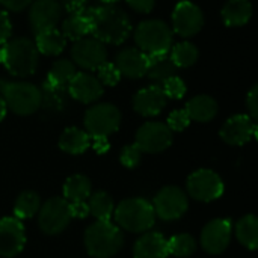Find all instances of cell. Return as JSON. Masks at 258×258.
I'll return each mask as SVG.
<instances>
[{"label": "cell", "instance_id": "cell-1", "mask_svg": "<svg viewBox=\"0 0 258 258\" xmlns=\"http://www.w3.org/2000/svg\"><path fill=\"white\" fill-rule=\"evenodd\" d=\"M83 14L88 18L92 38L101 42L119 45L128 38L132 32L128 15L115 3L91 6L86 8Z\"/></svg>", "mask_w": 258, "mask_h": 258}, {"label": "cell", "instance_id": "cell-2", "mask_svg": "<svg viewBox=\"0 0 258 258\" xmlns=\"http://www.w3.org/2000/svg\"><path fill=\"white\" fill-rule=\"evenodd\" d=\"M86 252L94 258H110L116 255L124 243L121 230L110 221H97L85 231Z\"/></svg>", "mask_w": 258, "mask_h": 258}, {"label": "cell", "instance_id": "cell-3", "mask_svg": "<svg viewBox=\"0 0 258 258\" xmlns=\"http://www.w3.org/2000/svg\"><path fill=\"white\" fill-rule=\"evenodd\" d=\"M38 50L35 42L27 38L8 41L2 48V63L6 71L15 77H27L36 71Z\"/></svg>", "mask_w": 258, "mask_h": 258}, {"label": "cell", "instance_id": "cell-4", "mask_svg": "<svg viewBox=\"0 0 258 258\" xmlns=\"http://www.w3.org/2000/svg\"><path fill=\"white\" fill-rule=\"evenodd\" d=\"M0 97L8 109L21 116L35 113L42 103L41 91L27 82H8L0 79Z\"/></svg>", "mask_w": 258, "mask_h": 258}, {"label": "cell", "instance_id": "cell-5", "mask_svg": "<svg viewBox=\"0 0 258 258\" xmlns=\"http://www.w3.org/2000/svg\"><path fill=\"white\" fill-rule=\"evenodd\" d=\"M115 221L118 227L130 233H145L156 221V213L150 201L144 198H128L115 209Z\"/></svg>", "mask_w": 258, "mask_h": 258}, {"label": "cell", "instance_id": "cell-6", "mask_svg": "<svg viewBox=\"0 0 258 258\" xmlns=\"http://www.w3.org/2000/svg\"><path fill=\"white\" fill-rule=\"evenodd\" d=\"M172 29L160 20L142 21L135 30V41L147 56L166 54L172 47Z\"/></svg>", "mask_w": 258, "mask_h": 258}, {"label": "cell", "instance_id": "cell-7", "mask_svg": "<svg viewBox=\"0 0 258 258\" xmlns=\"http://www.w3.org/2000/svg\"><path fill=\"white\" fill-rule=\"evenodd\" d=\"M119 125L121 112L113 104H95L85 113V127L91 138H107L118 132Z\"/></svg>", "mask_w": 258, "mask_h": 258}, {"label": "cell", "instance_id": "cell-8", "mask_svg": "<svg viewBox=\"0 0 258 258\" xmlns=\"http://www.w3.org/2000/svg\"><path fill=\"white\" fill-rule=\"evenodd\" d=\"M71 219L70 203L65 198H50L42 204V207H39L38 224L41 231L48 236L60 234L68 227Z\"/></svg>", "mask_w": 258, "mask_h": 258}, {"label": "cell", "instance_id": "cell-9", "mask_svg": "<svg viewBox=\"0 0 258 258\" xmlns=\"http://www.w3.org/2000/svg\"><path fill=\"white\" fill-rule=\"evenodd\" d=\"M187 194L203 203H210L222 197L224 181L212 169H198L187 178Z\"/></svg>", "mask_w": 258, "mask_h": 258}, {"label": "cell", "instance_id": "cell-10", "mask_svg": "<svg viewBox=\"0 0 258 258\" xmlns=\"http://www.w3.org/2000/svg\"><path fill=\"white\" fill-rule=\"evenodd\" d=\"M172 144V132L166 124L162 122H145L136 132L135 145L141 150V153H162L169 148Z\"/></svg>", "mask_w": 258, "mask_h": 258}, {"label": "cell", "instance_id": "cell-11", "mask_svg": "<svg viewBox=\"0 0 258 258\" xmlns=\"http://www.w3.org/2000/svg\"><path fill=\"white\" fill-rule=\"evenodd\" d=\"M153 209L157 218L163 221H175L180 219L187 210V197L186 194L175 186L163 187L153 201Z\"/></svg>", "mask_w": 258, "mask_h": 258}, {"label": "cell", "instance_id": "cell-12", "mask_svg": "<svg viewBox=\"0 0 258 258\" xmlns=\"http://www.w3.org/2000/svg\"><path fill=\"white\" fill-rule=\"evenodd\" d=\"M204 26L203 11L192 2L183 0L177 3L172 12V32L183 38L197 35Z\"/></svg>", "mask_w": 258, "mask_h": 258}, {"label": "cell", "instance_id": "cell-13", "mask_svg": "<svg viewBox=\"0 0 258 258\" xmlns=\"http://www.w3.org/2000/svg\"><path fill=\"white\" fill-rule=\"evenodd\" d=\"M71 59L80 68L95 71L107 60V51L101 41L95 38H82L71 47Z\"/></svg>", "mask_w": 258, "mask_h": 258}, {"label": "cell", "instance_id": "cell-14", "mask_svg": "<svg viewBox=\"0 0 258 258\" xmlns=\"http://www.w3.org/2000/svg\"><path fill=\"white\" fill-rule=\"evenodd\" d=\"M26 243L24 227L14 216L0 219V257L12 258L20 254Z\"/></svg>", "mask_w": 258, "mask_h": 258}, {"label": "cell", "instance_id": "cell-15", "mask_svg": "<svg viewBox=\"0 0 258 258\" xmlns=\"http://www.w3.org/2000/svg\"><path fill=\"white\" fill-rule=\"evenodd\" d=\"M231 242V222L228 219L210 221L201 233V246L212 255L222 254Z\"/></svg>", "mask_w": 258, "mask_h": 258}, {"label": "cell", "instance_id": "cell-16", "mask_svg": "<svg viewBox=\"0 0 258 258\" xmlns=\"http://www.w3.org/2000/svg\"><path fill=\"white\" fill-rule=\"evenodd\" d=\"M62 15V8L56 0H35L29 11V23L33 33L54 29Z\"/></svg>", "mask_w": 258, "mask_h": 258}, {"label": "cell", "instance_id": "cell-17", "mask_svg": "<svg viewBox=\"0 0 258 258\" xmlns=\"http://www.w3.org/2000/svg\"><path fill=\"white\" fill-rule=\"evenodd\" d=\"M219 135L225 144L240 147L257 136V125L248 115H234L227 119Z\"/></svg>", "mask_w": 258, "mask_h": 258}, {"label": "cell", "instance_id": "cell-18", "mask_svg": "<svg viewBox=\"0 0 258 258\" xmlns=\"http://www.w3.org/2000/svg\"><path fill=\"white\" fill-rule=\"evenodd\" d=\"M68 91L74 100L86 104L97 101L104 92L101 82L89 73H76L68 83Z\"/></svg>", "mask_w": 258, "mask_h": 258}, {"label": "cell", "instance_id": "cell-19", "mask_svg": "<svg viewBox=\"0 0 258 258\" xmlns=\"http://www.w3.org/2000/svg\"><path fill=\"white\" fill-rule=\"evenodd\" d=\"M115 67L121 76L141 79L148 71V56L139 48H124L115 57Z\"/></svg>", "mask_w": 258, "mask_h": 258}, {"label": "cell", "instance_id": "cell-20", "mask_svg": "<svg viewBox=\"0 0 258 258\" xmlns=\"http://www.w3.org/2000/svg\"><path fill=\"white\" fill-rule=\"evenodd\" d=\"M168 103L166 95L162 88L157 85L141 89L133 97V109L142 116H156L159 115Z\"/></svg>", "mask_w": 258, "mask_h": 258}, {"label": "cell", "instance_id": "cell-21", "mask_svg": "<svg viewBox=\"0 0 258 258\" xmlns=\"http://www.w3.org/2000/svg\"><path fill=\"white\" fill-rule=\"evenodd\" d=\"M168 255V239L160 233L142 234L133 246L135 258H166Z\"/></svg>", "mask_w": 258, "mask_h": 258}, {"label": "cell", "instance_id": "cell-22", "mask_svg": "<svg viewBox=\"0 0 258 258\" xmlns=\"http://www.w3.org/2000/svg\"><path fill=\"white\" fill-rule=\"evenodd\" d=\"M190 121L209 122L218 113V103L210 95H197L190 98L184 107Z\"/></svg>", "mask_w": 258, "mask_h": 258}, {"label": "cell", "instance_id": "cell-23", "mask_svg": "<svg viewBox=\"0 0 258 258\" xmlns=\"http://www.w3.org/2000/svg\"><path fill=\"white\" fill-rule=\"evenodd\" d=\"M91 145V136L77 128V127H70L65 128L59 138V148L63 153L77 156V154H83Z\"/></svg>", "mask_w": 258, "mask_h": 258}, {"label": "cell", "instance_id": "cell-24", "mask_svg": "<svg viewBox=\"0 0 258 258\" xmlns=\"http://www.w3.org/2000/svg\"><path fill=\"white\" fill-rule=\"evenodd\" d=\"M252 17V5L249 0H228L222 8L224 23L230 27L245 26Z\"/></svg>", "mask_w": 258, "mask_h": 258}, {"label": "cell", "instance_id": "cell-25", "mask_svg": "<svg viewBox=\"0 0 258 258\" xmlns=\"http://www.w3.org/2000/svg\"><path fill=\"white\" fill-rule=\"evenodd\" d=\"M65 45H67V39L62 35V32L57 30L56 27L36 33L35 47L38 53H42L45 56H57L65 50Z\"/></svg>", "mask_w": 258, "mask_h": 258}, {"label": "cell", "instance_id": "cell-26", "mask_svg": "<svg viewBox=\"0 0 258 258\" xmlns=\"http://www.w3.org/2000/svg\"><path fill=\"white\" fill-rule=\"evenodd\" d=\"M177 71L175 63L171 60V57L166 54H154L148 56V71L147 76L159 83H163L169 77H174Z\"/></svg>", "mask_w": 258, "mask_h": 258}, {"label": "cell", "instance_id": "cell-27", "mask_svg": "<svg viewBox=\"0 0 258 258\" xmlns=\"http://www.w3.org/2000/svg\"><path fill=\"white\" fill-rule=\"evenodd\" d=\"M76 74V67L68 59H59L53 63V67L48 71L45 85L53 89H62L70 83V80Z\"/></svg>", "mask_w": 258, "mask_h": 258}, {"label": "cell", "instance_id": "cell-28", "mask_svg": "<svg viewBox=\"0 0 258 258\" xmlns=\"http://www.w3.org/2000/svg\"><path fill=\"white\" fill-rule=\"evenodd\" d=\"M237 240L248 249L255 251L258 246V219L254 215L243 216L236 225Z\"/></svg>", "mask_w": 258, "mask_h": 258}, {"label": "cell", "instance_id": "cell-29", "mask_svg": "<svg viewBox=\"0 0 258 258\" xmlns=\"http://www.w3.org/2000/svg\"><path fill=\"white\" fill-rule=\"evenodd\" d=\"M91 195V181L82 174L71 175L63 184V198L68 203L85 201Z\"/></svg>", "mask_w": 258, "mask_h": 258}, {"label": "cell", "instance_id": "cell-30", "mask_svg": "<svg viewBox=\"0 0 258 258\" xmlns=\"http://www.w3.org/2000/svg\"><path fill=\"white\" fill-rule=\"evenodd\" d=\"M60 32L65 36V39H71L74 42L82 38H86V35L91 33L88 18L85 17L83 12L82 14H70L68 18L63 20Z\"/></svg>", "mask_w": 258, "mask_h": 258}, {"label": "cell", "instance_id": "cell-31", "mask_svg": "<svg viewBox=\"0 0 258 258\" xmlns=\"http://www.w3.org/2000/svg\"><path fill=\"white\" fill-rule=\"evenodd\" d=\"M41 207V200L35 192L26 190L20 194L15 200L14 213L17 219H30L33 218Z\"/></svg>", "mask_w": 258, "mask_h": 258}, {"label": "cell", "instance_id": "cell-32", "mask_svg": "<svg viewBox=\"0 0 258 258\" xmlns=\"http://www.w3.org/2000/svg\"><path fill=\"white\" fill-rule=\"evenodd\" d=\"M89 213L97 221H110V216L113 215V200L106 192H95L89 197L88 204Z\"/></svg>", "mask_w": 258, "mask_h": 258}, {"label": "cell", "instance_id": "cell-33", "mask_svg": "<svg viewBox=\"0 0 258 258\" xmlns=\"http://www.w3.org/2000/svg\"><path fill=\"white\" fill-rule=\"evenodd\" d=\"M198 48L192 42H178L171 47V60L175 63L177 68H187L192 67L198 60Z\"/></svg>", "mask_w": 258, "mask_h": 258}, {"label": "cell", "instance_id": "cell-34", "mask_svg": "<svg viewBox=\"0 0 258 258\" xmlns=\"http://www.w3.org/2000/svg\"><path fill=\"white\" fill-rule=\"evenodd\" d=\"M197 249V242L190 234H177L168 240L169 254L178 258L190 257Z\"/></svg>", "mask_w": 258, "mask_h": 258}, {"label": "cell", "instance_id": "cell-35", "mask_svg": "<svg viewBox=\"0 0 258 258\" xmlns=\"http://www.w3.org/2000/svg\"><path fill=\"white\" fill-rule=\"evenodd\" d=\"M160 88H162L163 94L166 95V98H172V100H180L186 94V83L177 76L165 80Z\"/></svg>", "mask_w": 258, "mask_h": 258}, {"label": "cell", "instance_id": "cell-36", "mask_svg": "<svg viewBox=\"0 0 258 258\" xmlns=\"http://www.w3.org/2000/svg\"><path fill=\"white\" fill-rule=\"evenodd\" d=\"M97 73H98V77L97 79L101 82V85L115 86L121 80V74H119L118 68L115 67V63L107 62V60L97 68Z\"/></svg>", "mask_w": 258, "mask_h": 258}, {"label": "cell", "instance_id": "cell-37", "mask_svg": "<svg viewBox=\"0 0 258 258\" xmlns=\"http://www.w3.org/2000/svg\"><path fill=\"white\" fill-rule=\"evenodd\" d=\"M141 157H142L141 150L133 144V145H127V147H124L121 150L119 162H121L122 166H125L128 169H133V168H136L141 163Z\"/></svg>", "mask_w": 258, "mask_h": 258}, {"label": "cell", "instance_id": "cell-38", "mask_svg": "<svg viewBox=\"0 0 258 258\" xmlns=\"http://www.w3.org/2000/svg\"><path fill=\"white\" fill-rule=\"evenodd\" d=\"M189 124H190V118L186 113V110L181 109V110H174L169 113L166 125L171 132H183L184 128L189 127Z\"/></svg>", "mask_w": 258, "mask_h": 258}, {"label": "cell", "instance_id": "cell-39", "mask_svg": "<svg viewBox=\"0 0 258 258\" xmlns=\"http://www.w3.org/2000/svg\"><path fill=\"white\" fill-rule=\"evenodd\" d=\"M246 107L249 112V118L251 119H257L258 118V86L254 85L246 97Z\"/></svg>", "mask_w": 258, "mask_h": 258}, {"label": "cell", "instance_id": "cell-40", "mask_svg": "<svg viewBox=\"0 0 258 258\" xmlns=\"http://www.w3.org/2000/svg\"><path fill=\"white\" fill-rule=\"evenodd\" d=\"M12 35V24L5 11H0V44H6Z\"/></svg>", "mask_w": 258, "mask_h": 258}, {"label": "cell", "instance_id": "cell-41", "mask_svg": "<svg viewBox=\"0 0 258 258\" xmlns=\"http://www.w3.org/2000/svg\"><path fill=\"white\" fill-rule=\"evenodd\" d=\"M70 213L71 218H77V219H83L89 215V209L88 204L85 201H74L70 203Z\"/></svg>", "mask_w": 258, "mask_h": 258}, {"label": "cell", "instance_id": "cell-42", "mask_svg": "<svg viewBox=\"0 0 258 258\" xmlns=\"http://www.w3.org/2000/svg\"><path fill=\"white\" fill-rule=\"evenodd\" d=\"M62 5L68 14H82L86 9V0H62Z\"/></svg>", "mask_w": 258, "mask_h": 258}, {"label": "cell", "instance_id": "cell-43", "mask_svg": "<svg viewBox=\"0 0 258 258\" xmlns=\"http://www.w3.org/2000/svg\"><path fill=\"white\" fill-rule=\"evenodd\" d=\"M130 8H133L138 12L148 14L154 8V0H125Z\"/></svg>", "mask_w": 258, "mask_h": 258}, {"label": "cell", "instance_id": "cell-44", "mask_svg": "<svg viewBox=\"0 0 258 258\" xmlns=\"http://www.w3.org/2000/svg\"><path fill=\"white\" fill-rule=\"evenodd\" d=\"M32 0H0V5H3L6 9L14 11V12H20L26 9Z\"/></svg>", "mask_w": 258, "mask_h": 258}, {"label": "cell", "instance_id": "cell-45", "mask_svg": "<svg viewBox=\"0 0 258 258\" xmlns=\"http://www.w3.org/2000/svg\"><path fill=\"white\" fill-rule=\"evenodd\" d=\"M92 139H94L92 148L95 150V153L104 154L109 150V141H107V138H92Z\"/></svg>", "mask_w": 258, "mask_h": 258}, {"label": "cell", "instance_id": "cell-46", "mask_svg": "<svg viewBox=\"0 0 258 258\" xmlns=\"http://www.w3.org/2000/svg\"><path fill=\"white\" fill-rule=\"evenodd\" d=\"M6 110H8V107H6V104H5L3 98L0 97V121L6 116Z\"/></svg>", "mask_w": 258, "mask_h": 258}, {"label": "cell", "instance_id": "cell-47", "mask_svg": "<svg viewBox=\"0 0 258 258\" xmlns=\"http://www.w3.org/2000/svg\"><path fill=\"white\" fill-rule=\"evenodd\" d=\"M101 2H104V3H115V2H118V0H101Z\"/></svg>", "mask_w": 258, "mask_h": 258}, {"label": "cell", "instance_id": "cell-48", "mask_svg": "<svg viewBox=\"0 0 258 258\" xmlns=\"http://www.w3.org/2000/svg\"><path fill=\"white\" fill-rule=\"evenodd\" d=\"M0 63H2V48H0Z\"/></svg>", "mask_w": 258, "mask_h": 258}]
</instances>
